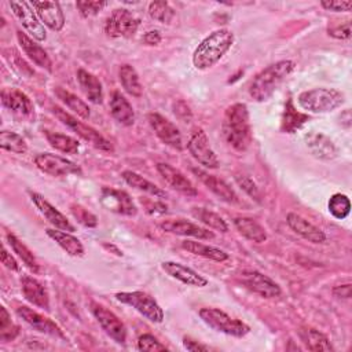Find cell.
I'll return each mask as SVG.
<instances>
[{"instance_id":"obj_1","label":"cell","mask_w":352,"mask_h":352,"mask_svg":"<svg viewBox=\"0 0 352 352\" xmlns=\"http://www.w3.org/2000/svg\"><path fill=\"white\" fill-rule=\"evenodd\" d=\"M221 131L226 142L236 151H245L252 142L249 110L245 103H234L226 109Z\"/></svg>"},{"instance_id":"obj_2","label":"cell","mask_w":352,"mask_h":352,"mask_svg":"<svg viewBox=\"0 0 352 352\" xmlns=\"http://www.w3.org/2000/svg\"><path fill=\"white\" fill-rule=\"evenodd\" d=\"M234 44V33L228 29H217L206 36L192 54V65L198 70L214 66Z\"/></svg>"},{"instance_id":"obj_3","label":"cell","mask_w":352,"mask_h":352,"mask_svg":"<svg viewBox=\"0 0 352 352\" xmlns=\"http://www.w3.org/2000/svg\"><path fill=\"white\" fill-rule=\"evenodd\" d=\"M296 63L290 59L278 60L265 69H263L249 87V94L256 102H265L268 100L280 82L294 70Z\"/></svg>"},{"instance_id":"obj_4","label":"cell","mask_w":352,"mask_h":352,"mask_svg":"<svg viewBox=\"0 0 352 352\" xmlns=\"http://www.w3.org/2000/svg\"><path fill=\"white\" fill-rule=\"evenodd\" d=\"M297 103L309 113H327L344 103V94L334 88H314L301 92L297 96Z\"/></svg>"},{"instance_id":"obj_5","label":"cell","mask_w":352,"mask_h":352,"mask_svg":"<svg viewBox=\"0 0 352 352\" xmlns=\"http://www.w3.org/2000/svg\"><path fill=\"white\" fill-rule=\"evenodd\" d=\"M198 315L206 326H209L214 331L224 333L227 336L241 338L250 331L249 324L230 316L228 314L219 308H201Z\"/></svg>"},{"instance_id":"obj_6","label":"cell","mask_w":352,"mask_h":352,"mask_svg":"<svg viewBox=\"0 0 352 352\" xmlns=\"http://www.w3.org/2000/svg\"><path fill=\"white\" fill-rule=\"evenodd\" d=\"M54 114L56 116V118L66 125L69 129H72L73 132H76L81 139H84L85 142H88L89 144H92L94 147L99 148V150H104V151H113V146L111 143L103 136L100 135L96 129H94L92 126L78 121L74 116H72L70 113H67L66 110L60 109L59 106H54L52 107Z\"/></svg>"},{"instance_id":"obj_7","label":"cell","mask_w":352,"mask_h":352,"mask_svg":"<svg viewBox=\"0 0 352 352\" xmlns=\"http://www.w3.org/2000/svg\"><path fill=\"white\" fill-rule=\"evenodd\" d=\"M117 301L132 307L147 320L153 323H161L164 320V311L160 304L150 294L135 290V292H120L116 294Z\"/></svg>"},{"instance_id":"obj_8","label":"cell","mask_w":352,"mask_h":352,"mask_svg":"<svg viewBox=\"0 0 352 352\" xmlns=\"http://www.w3.org/2000/svg\"><path fill=\"white\" fill-rule=\"evenodd\" d=\"M140 25V19L126 8L114 10L104 22V33L109 37H131Z\"/></svg>"},{"instance_id":"obj_9","label":"cell","mask_w":352,"mask_h":352,"mask_svg":"<svg viewBox=\"0 0 352 352\" xmlns=\"http://www.w3.org/2000/svg\"><path fill=\"white\" fill-rule=\"evenodd\" d=\"M187 150L194 157V160L198 161L202 166L208 169H216L220 165V161L216 155V153L212 150L209 144V139L204 129L198 128L192 132L187 142Z\"/></svg>"},{"instance_id":"obj_10","label":"cell","mask_w":352,"mask_h":352,"mask_svg":"<svg viewBox=\"0 0 352 352\" xmlns=\"http://www.w3.org/2000/svg\"><path fill=\"white\" fill-rule=\"evenodd\" d=\"M91 311H92L94 316L96 318L98 323L100 324L102 330L113 341H116L117 344H125L126 327L114 312H111L110 309H107L106 307H103L102 304H98V302L91 304Z\"/></svg>"},{"instance_id":"obj_11","label":"cell","mask_w":352,"mask_h":352,"mask_svg":"<svg viewBox=\"0 0 352 352\" xmlns=\"http://www.w3.org/2000/svg\"><path fill=\"white\" fill-rule=\"evenodd\" d=\"M34 164L41 172L55 177L69 176V175H81L80 166L76 165L73 161L51 153L37 154L34 157Z\"/></svg>"},{"instance_id":"obj_12","label":"cell","mask_w":352,"mask_h":352,"mask_svg":"<svg viewBox=\"0 0 352 352\" xmlns=\"http://www.w3.org/2000/svg\"><path fill=\"white\" fill-rule=\"evenodd\" d=\"M10 7L18 21L22 23L25 30L37 41H44L47 33L44 25L38 19L37 14L33 11L32 6L28 1H10Z\"/></svg>"},{"instance_id":"obj_13","label":"cell","mask_w":352,"mask_h":352,"mask_svg":"<svg viewBox=\"0 0 352 352\" xmlns=\"http://www.w3.org/2000/svg\"><path fill=\"white\" fill-rule=\"evenodd\" d=\"M147 121L162 143H165L166 146L176 148V150L183 148L182 133H180L179 128L172 121H169L160 113H148Z\"/></svg>"},{"instance_id":"obj_14","label":"cell","mask_w":352,"mask_h":352,"mask_svg":"<svg viewBox=\"0 0 352 352\" xmlns=\"http://www.w3.org/2000/svg\"><path fill=\"white\" fill-rule=\"evenodd\" d=\"M239 280L248 290L264 298H274L282 293L280 286L275 280L258 271H243L239 274Z\"/></svg>"},{"instance_id":"obj_15","label":"cell","mask_w":352,"mask_h":352,"mask_svg":"<svg viewBox=\"0 0 352 352\" xmlns=\"http://www.w3.org/2000/svg\"><path fill=\"white\" fill-rule=\"evenodd\" d=\"M100 204L110 212L124 214V216H135L138 213V208L128 192L111 187H103L100 191Z\"/></svg>"},{"instance_id":"obj_16","label":"cell","mask_w":352,"mask_h":352,"mask_svg":"<svg viewBox=\"0 0 352 352\" xmlns=\"http://www.w3.org/2000/svg\"><path fill=\"white\" fill-rule=\"evenodd\" d=\"M16 314L19 318H22L29 326H32L34 330L48 334L51 337H56V338H65L63 331L60 330V327L52 322L50 318L38 314L37 311L26 307V305H21L16 308Z\"/></svg>"},{"instance_id":"obj_17","label":"cell","mask_w":352,"mask_h":352,"mask_svg":"<svg viewBox=\"0 0 352 352\" xmlns=\"http://www.w3.org/2000/svg\"><path fill=\"white\" fill-rule=\"evenodd\" d=\"M43 25L48 26L54 32L62 30L65 26L63 11L56 1H30L29 3Z\"/></svg>"},{"instance_id":"obj_18","label":"cell","mask_w":352,"mask_h":352,"mask_svg":"<svg viewBox=\"0 0 352 352\" xmlns=\"http://www.w3.org/2000/svg\"><path fill=\"white\" fill-rule=\"evenodd\" d=\"M160 227L169 232L182 236H192L197 239H213L214 234L208 228H204L195 223H191L184 219H169L160 223Z\"/></svg>"},{"instance_id":"obj_19","label":"cell","mask_w":352,"mask_h":352,"mask_svg":"<svg viewBox=\"0 0 352 352\" xmlns=\"http://www.w3.org/2000/svg\"><path fill=\"white\" fill-rule=\"evenodd\" d=\"M157 170L161 175V177L176 191L188 195V197H195L198 194L197 188L194 184L187 179L179 169L175 166L165 164V162H158L157 164Z\"/></svg>"},{"instance_id":"obj_20","label":"cell","mask_w":352,"mask_h":352,"mask_svg":"<svg viewBox=\"0 0 352 352\" xmlns=\"http://www.w3.org/2000/svg\"><path fill=\"white\" fill-rule=\"evenodd\" d=\"M29 194H30L32 202L36 205L38 212L48 220V223H51L55 228H59L67 232L74 231V226L67 220V217L63 213H60L54 205H51L43 195L37 192H29Z\"/></svg>"},{"instance_id":"obj_21","label":"cell","mask_w":352,"mask_h":352,"mask_svg":"<svg viewBox=\"0 0 352 352\" xmlns=\"http://www.w3.org/2000/svg\"><path fill=\"white\" fill-rule=\"evenodd\" d=\"M1 102L8 110L19 117L28 118L33 116L34 107L30 98L16 88H4L1 91Z\"/></svg>"},{"instance_id":"obj_22","label":"cell","mask_w":352,"mask_h":352,"mask_svg":"<svg viewBox=\"0 0 352 352\" xmlns=\"http://www.w3.org/2000/svg\"><path fill=\"white\" fill-rule=\"evenodd\" d=\"M192 173L214 194L217 195L221 201L227 204H236L239 201L236 192L221 179L216 177L214 175L208 173L206 170L201 168H192Z\"/></svg>"},{"instance_id":"obj_23","label":"cell","mask_w":352,"mask_h":352,"mask_svg":"<svg viewBox=\"0 0 352 352\" xmlns=\"http://www.w3.org/2000/svg\"><path fill=\"white\" fill-rule=\"evenodd\" d=\"M161 268L172 278L180 280L184 285L195 286V287H204L208 285V279L195 272L192 268L177 263V261H162Z\"/></svg>"},{"instance_id":"obj_24","label":"cell","mask_w":352,"mask_h":352,"mask_svg":"<svg viewBox=\"0 0 352 352\" xmlns=\"http://www.w3.org/2000/svg\"><path fill=\"white\" fill-rule=\"evenodd\" d=\"M16 38L19 43V47L22 51L28 55V58L38 67L45 69L47 72L52 70V62L47 54V51L37 44L32 37H29L26 33H22L21 30L16 32Z\"/></svg>"},{"instance_id":"obj_25","label":"cell","mask_w":352,"mask_h":352,"mask_svg":"<svg viewBox=\"0 0 352 352\" xmlns=\"http://www.w3.org/2000/svg\"><path fill=\"white\" fill-rule=\"evenodd\" d=\"M286 221L294 232H297L300 236H302L308 242L323 243L326 241V234L320 228H318L311 221H308L307 219H304L297 213H289L286 217Z\"/></svg>"},{"instance_id":"obj_26","label":"cell","mask_w":352,"mask_h":352,"mask_svg":"<svg viewBox=\"0 0 352 352\" xmlns=\"http://www.w3.org/2000/svg\"><path fill=\"white\" fill-rule=\"evenodd\" d=\"M21 289L23 297L33 304L34 307L43 308L45 311H50V297L47 293V289L34 278L30 276H22L21 279Z\"/></svg>"},{"instance_id":"obj_27","label":"cell","mask_w":352,"mask_h":352,"mask_svg":"<svg viewBox=\"0 0 352 352\" xmlns=\"http://www.w3.org/2000/svg\"><path fill=\"white\" fill-rule=\"evenodd\" d=\"M110 111L114 120L124 126H131L135 122V110L132 104L118 91H114L110 98Z\"/></svg>"},{"instance_id":"obj_28","label":"cell","mask_w":352,"mask_h":352,"mask_svg":"<svg viewBox=\"0 0 352 352\" xmlns=\"http://www.w3.org/2000/svg\"><path fill=\"white\" fill-rule=\"evenodd\" d=\"M305 143L308 150L320 160H333L337 155V148L334 143L323 133L312 132L305 136Z\"/></svg>"},{"instance_id":"obj_29","label":"cell","mask_w":352,"mask_h":352,"mask_svg":"<svg viewBox=\"0 0 352 352\" xmlns=\"http://www.w3.org/2000/svg\"><path fill=\"white\" fill-rule=\"evenodd\" d=\"M77 81H78V85L81 88L82 94L85 95V98L89 102H92L95 104H99L103 102L102 82L99 81V78L96 76H94L92 73H89L84 69H78Z\"/></svg>"},{"instance_id":"obj_30","label":"cell","mask_w":352,"mask_h":352,"mask_svg":"<svg viewBox=\"0 0 352 352\" xmlns=\"http://www.w3.org/2000/svg\"><path fill=\"white\" fill-rule=\"evenodd\" d=\"M45 234L55 241L67 254L73 257H81L84 256V246L78 238L72 235L67 231L59 230V228H47Z\"/></svg>"},{"instance_id":"obj_31","label":"cell","mask_w":352,"mask_h":352,"mask_svg":"<svg viewBox=\"0 0 352 352\" xmlns=\"http://www.w3.org/2000/svg\"><path fill=\"white\" fill-rule=\"evenodd\" d=\"M182 248L184 250H187L188 253H192L195 256H201V257L217 261V263L226 261L230 257L228 253H226L224 250H221L219 248H214V246H210V245H206V243H202V242H198V241L186 239V241L182 242Z\"/></svg>"},{"instance_id":"obj_32","label":"cell","mask_w":352,"mask_h":352,"mask_svg":"<svg viewBox=\"0 0 352 352\" xmlns=\"http://www.w3.org/2000/svg\"><path fill=\"white\" fill-rule=\"evenodd\" d=\"M234 226L242 236H245L246 239H249L252 242L261 243L267 239L265 230L256 220H253L250 217H245V216L235 217L234 219Z\"/></svg>"},{"instance_id":"obj_33","label":"cell","mask_w":352,"mask_h":352,"mask_svg":"<svg viewBox=\"0 0 352 352\" xmlns=\"http://www.w3.org/2000/svg\"><path fill=\"white\" fill-rule=\"evenodd\" d=\"M308 121V116L304 113L297 111V109L293 104V99H287L280 121V131L286 133H294L297 132L305 122Z\"/></svg>"},{"instance_id":"obj_34","label":"cell","mask_w":352,"mask_h":352,"mask_svg":"<svg viewBox=\"0 0 352 352\" xmlns=\"http://www.w3.org/2000/svg\"><path fill=\"white\" fill-rule=\"evenodd\" d=\"M121 176H122V179L125 180L126 184H129L131 187H133L136 190H140V191H143L146 194H150L154 198H165L166 197V192L162 188H160L158 186H155L154 183H151L150 180L144 179L143 176H140L136 172L124 170L121 173Z\"/></svg>"},{"instance_id":"obj_35","label":"cell","mask_w":352,"mask_h":352,"mask_svg":"<svg viewBox=\"0 0 352 352\" xmlns=\"http://www.w3.org/2000/svg\"><path fill=\"white\" fill-rule=\"evenodd\" d=\"M300 337L302 340V342L305 344V346L309 351H316V352H329L333 351V346L329 341V338L320 333L316 329L312 327H304L300 331Z\"/></svg>"},{"instance_id":"obj_36","label":"cell","mask_w":352,"mask_h":352,"mask_svg":"<svg viewBox=\"0 0 352 352\" xmlns=\"http://www.w3.org/2000/svg\"><path fill=\"white\" fill-rule=\"evenodd\" d=\"M118 76H120V81H121L122 88L125 89V92H128L129 95H132L135 98L142 96L143 87L140 84L138 72L135 70L133 66H131L128 63L121 65L120 70H118Z\"/></svg>"},{"instance_id":"obj_37","label":"cell","mask_w":352,"mask_h":352,"mask_svg":"<svg viewBox=\"0 0 352 352\" xmlns=\"http://www.w3.org/2000/svg\"><path fill=\"white\" fill-rule=\"evenodd\" d=\"M55 95L58 96V99H60L66 104L67 109H70L78 117H81L84 120H87L89 117L91 111H89L88 104L82 99H80L77 95H74V94H72V92H69V91H66L60 87L55 88Z\"/></svg>"},{"instance_id":"obj_38","label":"cell","mask_w":352,"mask_h":352,"mask_svg":"<svg viewBox=\"0 0 352 352\" xmlns=\"http://www.w3.org/2000/svg\"><path fill=\"white\" fill-rule=\"evenodd\" d=\"M45 138L48 143L58 151L66 153V154H77L80 148V143L67 135L59 133V132H52V131H44Z\"/></svg>"},{"instance_id":"obj_39","label":"cell","mask_w":352,"mask_h":352,"mask_svg":"<svg viewBox=\"0 0 352 352\" xmlns=\"http://www.w3.org/2000/svg\"><path fill=\"white\" fill-rule=\"evenodd\" d=\"M7 242L12 252L16 253V256L23 261V264L29 270H32L33 272H38V263L32 250L23 242H21L14 234H7Z\"/></svg>"},{"instance_id":"obj_40","label":"cell","mask_w":352,"mask_h":352,"mask_svg":"<svg viewBox=\"0 0 352 352\" xmlns=\"http://www.w3.org/2000/svg\"><path fill=\"white\" fill-rule=\"evenodd\" d=\"M191 214L199 220L202 224L208 226L212 230L220 231V232H227L228 231V224L214 212L208 210L205 208H192Z\"/></svg>"},{"instance_id":"obj_41","label":"cell","mask_w":352,"mask_h":352,"mask_svg":"<svg viewBox=\"0 0 352 352\" xmlns=\"http://www.w3.org/2000/svg\"><path fill=\"white\" fill-rule=\"evenodd\" d=\"M0 147L3 150L16 153V154H23L28 151V144L25 139L11 131H1L0 132Z\"/></svg>"},{"instance_id":"obj_42","label":"cell","mask_w":352,"mask_h":352,"mask_svg":"<svg viewBox=\"0 0 352 352\" xmlns=\"http://www.w3.org/2000/svg\"><path fill=\"white\" fill-rule=\"evenodd\" d=\"M327 206H329V212L331 213V216L338 220L345 219L351 212L349 198L345 194H340V192L330 197Z\"/></svg>"},{"instance_id":"obj_43","label":"cell","mask_w":352,"mask_h":352,"mask_svg":"<svg viewBox=\"0 0 352 352\" xmlns=\"http://www.w3.org/2000/svg\"><path fill=\"white\" fill-rule=\"evenodd\" d=\"M148 15L157 22L169 23L175 16V11L166 1H151L148 4Z\"/></svg>"},{"instance_id":"obj_44","label":"cell","mask_w":352,"mask_h":352,"mask_svg":"<svg viewBox=\"0 0 352 352\" xmlns=\"http://www.w3.org/2000/svg\"><path fill=\"white\" fill-rule=\"evenodd\" d=\"M70 212L74 216V219L80 224H82L84 227L94 228V227L98 226V217L94 213H91L88 209L81 206L80 204H72L70 205Z\"/></svg>"},{"instance_id":"obj_45","label":"cell","mask_w":352,"mask_h":352,"mask_svg":"<svg viewBox=\"0 0 352 352\" xmlns=\"http://www.w3.org/2000/svg\"><path fill=\"white\" fill-rule=\"evenodd\" d=\"M107 6V1H87L80 0L76 3V7L82 18H89L96 15L99 11H102Z\"/></svg>"},{"instance_id":"obj_46","label":"cell","mask_w":352,"mask_h":352,"mask_svg":"<svg viewBox=\"0 0 352 352\" xmlns=\"http://www.w3.org/2000/svg\"><path fill=\"white\" fill-rule=\"evenodd\" d=\"M138 349L139 351H146V352H161V351H168V348L161 344L154 336L151 334H142L138 338Z\"/></svg>"},{"instance_id":"obj_47","label":"cell","mask_w":352,"mask_h":352,"mask_svg":"<svg viewBox=\"0 0 352 352\" xmlns=\"http://www.w3.org/2000/svg\"><path fill=\"white\" fill-rule=\"evenodd\" d=\"M235 182L241 186V188L248 194L250 195L252 198H254L256 201H260V191H258V187L256 186V183L246 175H236L235 176Z\"/></svg>"},{"instance_id":"obj_48","label":"cell","mask_w":352,"mask_h":352,"mask_svg":"<svg viewBox=\"0 0 352 352\" xmlns=\"http://www.w3.org/2000/svg\"><path fill=\"white\" fill-rule=\"evenodd\" d=\"M320 6L327 10V11H334V12H344V11H351L352 8V1H342V0H323L320 1Z\"/></svg>"},{"instance_id":"obj_49","label":"cell","mask_w":352,"mask_h":352,"mask_svg":"<svg viewBox=\"0 0 352 352\" xmlns=\"http://www.w3.org/2000/svg\"><path fill=\"white\" fill-rule=\"evenodd\" d=\"M329 36L334 37V38H340V40H346L351 37V23L345 22L344 25H338L334 28H330L327 30Z\"/></svg>"},{"instance_id":"obj_50","label":"cell","mask_w":352,"mask_h":352,"mask_svg":"<svg viewBox=\"0 0 352 352\" xmlns=\"http://www.w3.org/2000/svg\"><path fill=\"white\" fill-rule=\"evenodd\" d=\"M173 111H175V116L179 117L184 122H188L191 120V117H192L190 107L183 100H179V102H176L173 104Z\"/></svg>"},{"instance_id":"obj_51","label":"cell","mask_w":352,"mask_h":352,"mask_svg":"<svg viewBox=\"0 0 352 352\" xmlns=\"http://www.w3.org/2000/svg\"><path fill=\"white\" fill-rule=\"evenodd\" d=\"M18 334H19V327L11 323V324L7 326L6 329L0 330V341H1V342L12 341Z\"/></svg>"},{"instance_id":"obj_52","label":"cell","mask_w":352,"mask_h":352,"mask_svg":"<svg viewBox=\"0 0 352 352\" xmlns=\"http://www.w3.org/2000/svg\"><path fill=\"white\" fill-rule=\"evenodd\" d=\"M183 346L190 351V352H206L209 351V346L205 345V344H201L198 341H194V340H190L187 337L183 338Z\"/></svg>"},{"instance_id":"obj_53","label":"cell","mask_w":352,"mask_h":352,"mask_svg":"<svg viewBox=\"0 0 352 352\" xmlns=\"http://www.w3.org/2000/svg\"><path fill=\"white\" fill-rule=\"evenodd\" d=\"M1 264H4V267L11 271H19V265H18L16 260L7 252V249L4 246L1 249Z\"/></svg>"},{"instance_id":"obj_54","label":"cell","mask_w":352,"mask_h":352,"mask_svg":"<svg viewBox=\"0 0 352 352\" xmlns=\"http://www.w3.org/2000/svg\"><path fill=\"white\" fill-rule=\"evenodd\" d=\"M166 210H168V206L160 201H157L154 204L151 201L146 202V212L148 214H164V213H166Z\"/></svg>"},{"instance_id":"obj_55","label":"cell","mask_w":352,"mask_h":352,"mask_svg":"<svg viewBox=\"0 0 352 352\" xmlns=\"http://www.w3.org/2000/svg\"><path fill=\"white\" fill-rule=\"evenodd\" d=\"M142 41L146 45H158L161 43V33L158 30H150L144 33V36L142 37Z\"/></svg>"},{"instance_id":"obj_56","label":"cell","mask_w":352,"mask_h":352,"mask_svg":"<svg viewBox=\"0 0 352 352\" xmlns=\"http://www.w3.org/2000/svg\"><path fill=\"white\" fill-rule=\"evenodd\" d=\"M333 294H334V297H338V298H349L351 297V283L336 286L333 289Z\"/></svg>"},{"instance_id":"obj_57","label":"cell","mask_w":352,"mask_h":352,"mask_svg":"<svg viewBox=\"0 0 352 352\" xmlns=\"http://www.w3.org/2000/svg\"><path fill=\"white\" fill-rule=\"evenodd\" d=\"M11 324V316H10V314L7 312V309H6V307H0V330H3V329H6L7 326H10Z\"/></svg>"}]
</instances>
